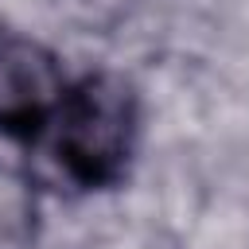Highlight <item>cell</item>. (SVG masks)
Wrapping results in <instances>:
<instances>
[{
    "mask_svg": "<svg viewBox=\"0 0 249 249\" xmlns=\"http://www.w3.org/2000/svg\"><path fill=\"white\" fill-rule=\"evenodd\" d=\"M140 105L132 86L121 74L97 70L66 86V97L47 124L51 132V156L58 171L82 187L101 191L121 183L132 144H136Z\"/></svg>",
    "mask_w": 249,
    "mask_h": 249,
    "instance_id": "cell-1",
    "label": "cell"
},
{
    "mask_svg": "<svg viewBox=\"0 0 249 249\" xmlns=\"http://www.w3.org/2000/svg\"><path fill=\"white\" fill-rule=\"evenodd\" d=\"M66 74L54 51L27 35H0V132L35 140L66 97Z\"/></svg>",
    "mask_w": 249,
    "mask_h": 249,
    "instance_id": "cell-2",
    "label": "cell"
},
{
    "mask_svg": "<svg viewBox=\"0 0 249 249\" xmlns=\"http://www.w3.org/2000/svg\"><path fill=\"white\" fill-rule=\"evenodd\" d=\"M39 206H35V191L31 183L16 171L0 163V249H31L35 241V222Z\"/></svg>",
    "mask_w": 249,
    "mask_h": 249,
    "instance_id": "cell-3",
    "label": "cell"
}]
</instances>
